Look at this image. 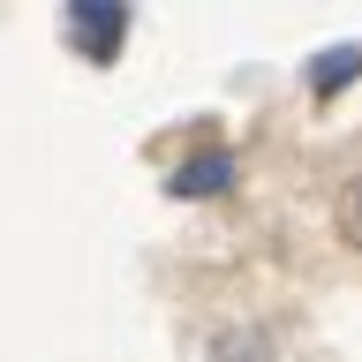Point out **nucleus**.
<instances>
[{
  "mask_svg": "<svg viewBox=\"0 0 362 362\" xmlns=\"http://www.w3.org/2000/svg\"><path fill=\"white\" fill-rule=\"evenodd\" d=\"M129 23H136V0H61V30H68V45H76L90 68L121 61Z\"/></svg>",
  "mask_w": 362,
  "mask_h": 362,
  "instance_id": "1",
  "label": "nucleus"
},
{
  "mask_svg": "<svg viewBox=\"0 0 362 362\" xmlns=\"http://www.w3.org/2000/svg\"><path fill=\"white\" fill-rule=\"evenodd\" d=\"M234 174H242V166H234V151H219V144H211V151L181 158L174 174H166V197H181V204H197V197H219V189H234Z\"/></svg>",
  "mask_w": 362,
  "mask_h": 362,
  "instance_id": "2",
  "label": "nucleus"
},
{
  "mask_svg": "<svg viewBox=\"0 0 362 362\" xmlns=\"http://www.w3.org/2000/svg\"><path fill=\"white\" fill-rule=\"evenodd\" d=\"M362 76V38H347V45H325L310 61V98H339V90Z\"/></svg>",
  "mask_w": 362,
  "mask_h": 362,
  "instance_id": "3",
  "label": "nucleus"
},
{
  "mask_svg": "<svg viewBox=\"0 0 362 362\" xmlns=\"http://www.w3.org/2000/svg\"><path fill=\"white\" fill-rule=\"evenodd\" d=\"M339 226H347V242L362 249V181H355V189H347V204H339Z\"/></svg>",
  "mask_w": 362,
  "mask_h": 362,
  "instance_id": "4",
  "label": "nucleus"
}]
</instances>
